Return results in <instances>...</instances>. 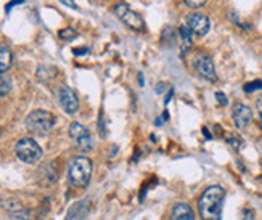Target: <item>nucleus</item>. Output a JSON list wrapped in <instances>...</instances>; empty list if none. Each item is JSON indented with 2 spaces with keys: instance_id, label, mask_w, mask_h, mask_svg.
Here are the masks:
<instances>
[{
  "instance_id": "obj_5",
  "label": "nucleus",
  "mask_w": 262,
  "mask_h": 220,
  "mask_svg": "<svg viewBox=\"0 0 262 220\" xmlns=\"http://www.w3.org/2000/svg\"><path fill=\"white\" fill-rule=\"evenodd\" d=\"M115 15L122 21L126 23V25L134 29V31H145V23L142 19V16L139 13H135V11L127 5V4H119L115 7Z\"/></svg>"
},
{
  "instance_id": "obj_28",
  "label": "nucleus",
  "mask_w": 262,
  "mask_h": 220,
  "mask_svg": "<svg viewBox=\"0 0 262 220\" xmlns=\"http://www.w3.org/2000/svg\"><path fill=\"white\" fill-rule=\"evenodd\" d=\"M16 4H23V0H15V2H11L10 5H7V10H10L13 5H16Z\"/></svg>"
},
{
  "instance_id": "obj_8",
  "label": "nucleus",
  "mask_w": 262,
  "mask_h": 220,
  "mask_svg": "<svg viewBox=\"0 0 262 220\" xmlns=\"http://www.w3.org/2000/svg\"><path fill=\"white\" fill-rule=\"evenodd\" d=\"M187 26L198 37H204L211 29V21L203 13H191L187 16Z\"/></svg>"
},
{
  "instance_id": "obj_32",
  "label": "nucleus",
  "mask_w": 262,
  "mask_h": 220,
  "mask_svg": "<svg viewBox=\"0 0 262 220\" xmlns=\"http://www.w3.org/2000/svg\"><path fill=\"white\" fill-rule=\"evenodd\" d=\"M139 84H140V85H143V74H142V73L139 74Z\"/></svg>"
},
{
  "instance_id": "obj_1",
  "label": "nucleus",
  "mask_w": 262,
  "mask_h": 220,
  "mask_svg": "<svg viewBox=\"0 0 262 220\" xmlns=\"http://www.w3.org/2000/svg\"><path fill=\"white\" fill-rule=\"evenodd\" d=\"M225 200V191L219 185L204 190L198 201V211L203 220H221L222 218V207Z\"/></svg>"
},
{
  "instance_id": "obj_7",
  "label": "nucleus",
  "mask_w": 262,
  "mask_h": 220,
  "mask_svg": "<svg viewBox=\"0 0 262 220\" xmlns=\"http://www.w3.org/2000/svg\"><path fill=\"white\" fill-rule=\"evenodd\" d=\"M56 100H58V105L61 106V109L66 114H74L79 109V100L77 95L74 94V90L66 87V85H60L56 89Z\"/></svg>"
},
{
  "instance_id": "obj_19",
  "label": "nucleus",
  "mask_w": 262,
  "mask_h": 220,
  "mask_svg": "<svg viewBox=\"0 0 262 220\" xmlns=\"http://www.w3.org/2000/svg\"><path fill=\"white\" fill-rule=\"evenodd\" d=\"M58 36H60V39H63V40H73V39L77 36V32H76L74 29H71V28H66V29H61V31L58 32Z\"/></svg>"
},
{
  "instance_id": "obj_9",
  "label": "nucleus",
  "mask_w": 262,
  "mask_h": 220,
  "mask_svg": "<svg viewBox=\"0 0 262 220\" xmlns=\"http://www.w3.org/2000/svg\"><path fill=\"white\" fill-rule=\"evenodd\" d=\"M232 118L236 129H246L253 119V111L249 106L243 105V103H236L232 109Z\"/></svg>"
},
{
  "instance_id": "obj_10",
  "label": "nucleus",
  "mask_w": 262,
  "mask_h": 220,
  "mask_svg": "<svg viewBox=\"0 0 262 220\" xmlns=\"http://www.w3.org/2000/svg\"><path fill=\"white\" fill-rule=\"evenodd\" d=\"M169 220H195V212H193V209L188 204L179 203L172 207V211H170Z\"/></svg>"
},
{
  "instance_id": "obj_11",
  "label": "nucleus",
  "mask_w": 262,
  "mask_h": 220,
  "mask_svg": "<svg viewBox=\"0 0 262 220\" xmlns=\"http://www.w3.org/2000/svg\"><path fill=\"white\" fill-rule=\"evenodd\" d=\"M11 61H13V55H11V50L7 47V45L0 43V73H5L10 69Z\"/></svg>"
},
{
  "instance_id": "obj_23",
  "label": "nucleus",
  "mask_w": 262,
  "mask_h": 220,
  "mask_svg": "<svg viewBox=\"0 0 262 220\" xmlns=\"http://www.w3.org/2000/svg\"><path fill=\"white\" fill-rule=\"evenodd\" d=\"M215 98H217V101H219V105H221V106H225L227 103H229V100H227V97L222 94V92H217V94H215Z\"/></svg>"
},
{
  "instance_id": "obj_20",
  "label": "nucleus",
  "mask_w": 262,
  "mask_h": 220,
  "mask_svg": "<svg viewBox=\"0 0 262 220\" xmlns=\"http://www.w3.org/2000/svg\"><path fill=\"white\" fill-rule=\"evenodd\" d=\"M229 145L230 146H233L235 149H240L242 148V145H243V140L238 135H232L230 138H229Z\"/></svg>"
},
{
  "instance_id": "obj_31",
  "label": "nucleus",
  "mask_w": 262,
  "mask_h": 220,
  "mask_svg": "<svg viewBox=\"0 0 262 220\" xmlns=\"http://www.w3.org/2000/svg\"><path fill=\"white\" fill-rule=\"evenodd\" d=\"M163 122H164V119H161V118H158V119L155 121V124H156V125H161Z\"/></svg>"
},
{
  "instance_id": "obj_17",
  "label": "nucleus",
  "mask_w": 262,
  "mask_h": 220,
  "mask_svg": "<svg viewBox=\"0 0 262 220\" xmlns=\"http://www.w3.org/2000/svg\"><path fill=\"white\" fill-rule=\"evenodd\" d=\"M8 214H10L11 220H29V217H31V212L28 209H25L23 206L18 207V209H15V211L8 212Z\"/></svg>"
},
{
  "instance_id": "obj_21",
  "label": "nucleus",
  "mask_w": 262,
  "mask_h": 220,
  "mask_svg": "<svg viewBox=\"0 0 262 220\" xmlns=\"http://www.w3.org/2000/svg\"><path fill=\"white\" fill-rule=\"evenodd\" d=\"M208 0H184V4L190 8H200L203 7L204 4H206Z\"/></svg>"
},
{
  "instance_id": "obj_18",
  "label": "nucleus",
  "mask_w": 262,
  "mask_h": 220,
  "mask_svg": "<svg viewBox=\"0 0 262 220\" xmlns=\"http://www.w3.org/2000/svg\"><path fill=\"white\" fill-rule=\"evenodd\" d=\"M243 90L246 94H253L256 90H262V80H253V82H248L243 85Z\"/></svg>"
},
{
  "instance_id": "obj_25",
  "label": "nucleus",
  "mask_w": 262,
  "mask_h": 220,
  "mask_svg": "<svg viewBox=\"0 0 262 220\" xmlns=\"http://www.w3.org/2000/svg\"><path fill=\"white\" fill-rule=\"evenodd\" d=\"M60 2L66 7H70V8H76V2L74 0H60Z\"/></svg>"
},
{
  "instance_id": "obj_4",
  "label": "nucleus",
  "mask_w": 262,
  "mask_h": 220,
  "mask_svg": "<svg viewBox=\"0 0 262 220\" xmlns=\"http://www.w3.org/2000/svg\"><path fill=\"white\" fill-rule=\"evenodd\" d=\"M15 153L19 161L26 164H36L42 158V148L32 138H21L15 146Z\"/></svg>"
},
{
  "instance_id": "obj_24",
  "label": "nucleus",
  "mask_w": 262,
  "mask_h": 220,
  "mask_svg": "<svg viewBox=\"0 0 262 220\" xmlns=\"http://www.w3.org/2000/svg\"><path fill=\"white\" fill-rule=\"evenodd\" d=\"M243 220H254V212L251 209H246L243 212Z\"/></svg>"
},
{
  "instance_id": "obj_2",
  "label": "nucleus",
  "mask_w": 262,
  "mask_h": 220,
  "mask_svg": "<svg viewBox=\"0 0 262 220\" xmlns=\"http://www.w3.org/2000/svg\"><path fill=\"white\" fill-rule=\"evenodd\" d=\"M90 177H92V161L85 156L74 158L70 164V170H68L70 183L76 188H84L89 185Z\"/></svg>"
},
{
  "instance_id": "obj_12",
  "label": "nucleus",
  "mask_w": 262,
  "mask_h": 220,
  "mask_svg": "<svg viewBox=\"0 0 262 220\" xmlns=\"http://www.w3.org/2000/svg\"><path fill=\"white\" fill-rule=\"evenodd\" d=\"M56 68L55 66H50V64H42L39 69H37V77L40 82H50V80L56 76Z\"/></svg>"
},
{
  "instance_id": "obj_13",
  "label": "nucleus",
  "mask_w": 262,
  "mask_h": 220,
  "mask_svg": "<svg viewBox=\"0 0 262 220\" xmlns=\"http://www.w3.org/2000/svg\"><path fill=\"white\" fill-rule=\"evenodd\" d=\"M74 143H76V148L81 153H89V151H92V149H94V138L90 134L84 135L82 138H79V140L74 142Z\"/></svg>"
},
{
  "instance_id": "obj_22",
  "label": "nucleus",
  "mask_w": 262,
  "mask_h": 220,
  "mask_svg": "<svg viewBox=\"0 0 262 220\" xmlns=\"http://www.w3.org/2000/svg\"><path fill=\"white\" fill-rule=\"evenodd\" d=\"M98 130H100V135H101V137H106V132H105V122H103V111H101L100 116H98Z\"/></svg>"
},
{
  "instance_id": "obj_15",
  "label": "nucleus",
  "mask_w": 262,
  "mask_h": 220,
  "mask_svg": "<svg viewBox=\"0 0 262 220\" xmlns=\"http://www.w3.org/2000/svg\"><path fill=\"white\" fill-rule=\"evenodd\" d=\"M11 92V79L5 74L0 73V97H5Z\"/></svg>"
},
{
  "instance_id": "obj_26",
  "label": "nucleus",
  "mask_w": 262,
  "mask_h": 220,
  "mask_svg": "<svg viewBox=\"0 0 262 220\" xmlns=\"http://www.w3.org/2000/svg\"><path fill=\"white\" fill-rule=\"evenodd\" d=\"M163 92H164V84H158V85H156V94H158V95H161Z\"/></svg>"
},
{
  "instance_id": "obj_14",
  "label": "nucleus",
  "mask_w": 262,
  "mask_h": 220,
  "mask_svg": "<svg viewBox=\"0 0 262 220\" xmlns=\"http://www.w3.org/2000/svg\"><path fill=\"white\" fill-rule=\"evenodd\" d=\"M87 134H90L85 127L82 125V124H79V122H73L71 125H70V137L73 138V142H77L79 138H82L84 135H87Z\"/></svg>"
},
{
  "instance_id": "obj_29",
  "label": "nucleus",
  "mask_w": 262,
  "mask_h": 220,
  "mask_svg": "<svg viewBox=\"0 0 262 220\" xmlns=\"http://www.w3.org/2000/svg\"><path fill=\"white\" fill-rule=\"evenodd\" d=\"M203 134H204V137H206V138H212V135L209 134V130L206 129V127H204V129H203Z\"/></svg>"
},
{
  "instance_id": "obj_3",
  "label": "nucleus",
  "mask_w": 262,
  "mask_h": 220,
  "mask_svg": "<svg viewBox=\"0 0 262 220\" xmlns=\"http://www.w3.org/2000/svg\"><path fill=\"white\" fill-rule=\"evenodd\" d=\"M55 125V118L43 109L32 111L26 119V129L34 135H47Z\"/></svg>"
},
{
  "instance_id": "obj_6",
  "label": "nucleus",
  "mask_w": 262,
  "mask_h": 220,
  "mask_svg": "<svg viewBox=\"0 0 262 220\" xmlns=\"http://www.w3.org/2000/svg\"><path fill=\"white\" fill-rule=\"evenodd\" d=\"M193 68L195 71L203 77L209 80V82H215L217 80V74H215V68H214V61L212 58L206 53H198L195 58H193Z\"/></svg>"
},
{
  "instance_id": "obj_30",
  "label": "nucleus",
  "mask_w": 262,
  "mask_h": 220,
  "mask_svg": "<svg viewBox=\"0 0 262 220\" xmlns=\"http://www.w3.org/2000/svg\"><path fill=\"white\" fill-rule=\"evenodd\" d=\"M172 95H174V90H170L169 94H167V97H166V103H169V101H170V98H172Z\"/></svg>"
},
{
  "instance_id": "obj_16",
  "label": "nucleus",
  "mask_w": 262,
  "mask_h": 220,
  "mask_svg": "<svg viewBox=\"0 0 262 220\" xmlns=\"http://www.w3.org/2000/svg\"><path fill=\"white\" fill-rule=\"evenodd\" d=\"M179 36H180V40L184 42L185 45H188V47H190V43H191V37H193V32H191V29H190L187 25H182V26L179 28Z\"/></svg>"
},
{
  "instance_id": "obj_27",
  "label": "nucleus",
  "mask_w": 262,
  "mask_h": 220,
  "mask_svg": "<svg viewBox=\"0 0 262 220\" xmlns=\"http://www.w3.org/2000/svg\"><path fill=\"white\" fill-rule=\"evenodd\" d=\"M256 105H257V109H259V111H262V95H260V97L257 98Z\"/></svg>"
},
{
  "instance_id": "obj_33",
  "label": "nucleus",
  "mask_w": 262,
  "mask_h": 220,
  "mask_svg": "<svg viewBox=\"0 0 262 220\" xmlns=\"http://www.w3.org/2000/svg\"><path fill=\"white\" fill-rule=\"evenodd\" d=\"M259 124H260V129H262V111H260V114H259Z\"/></svg>"
}]
</instances>
